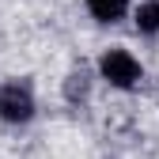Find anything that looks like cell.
Returning a JSON list of instances; mask_svg holds the SVG:
<instances>
[{"instance_id": "6da1fadb", "label": "cell", "mask_w": 159, "mask_h": 159, "mask_svg": "<svg viewBox=\"0 0 159 159\" xmlns=\"http://www.w3.org/2000/svg\"><path fill=\"white\" fill-rule=\"evenodd\" d=\"M95 80H102L110 91H136L144 84V65L140 57L125 46H110L95 61Z\"/></svg>"}, {"instance_id": "7a4b0ae2", "label": "cell", "mask_w": 159, "mask_h": 159, "mask_svg": "<svg viewBox=\"0 0 159 159\" xmlns=\"http://www.w3.org/2000/svg\"><path fill=\"white\" fill-rule=\"evenodd\" d=\"M38 117V91L27 76H11L0 84V121L23 129Z\"/></svg>"}, {"instance_id": "3957f363", "label": "cell", "mask_w": 159, "mask_h": 159, "mask_svg": "<svg viewBox=\"0 0 159 159\" xmlns=\"http://www.w3.org/2000/svg\"><path fill=\"white\" fill-rule=\"evenodd\" d=\"M91 87H95V68H72L65 76V84H61V95H65V102L68 106H84L87 98H91Z\"/></svg>"}, {"instance_id": "277c9868", "label": "cell", "mask_w": 159, "mask_h": 159, "mask_svg": "<svg viewBox=\"0 0 159 159\" xmlns=\"http://www.w3.org/2000/svg\"><path fill=\"white\" fill-rule=\"evenodd\" d=\"M84 8L98 27H114L129 15V0H84Z\"/></svg>"}, {"instance_id": "5b68a950", "label": "cell", "mask_w": 159, "mask_h": 159, "mask_svg": "<svg viewBox=\"0 0 159 159\" xmlns=\"http://www.w3.org/2000/svg\"><path fill=\"white\" fill-rule=\"evenodd\" d=\"M133 27L140 38H159V0H140L133 8Z\"/></svg>"}]
</instances>
